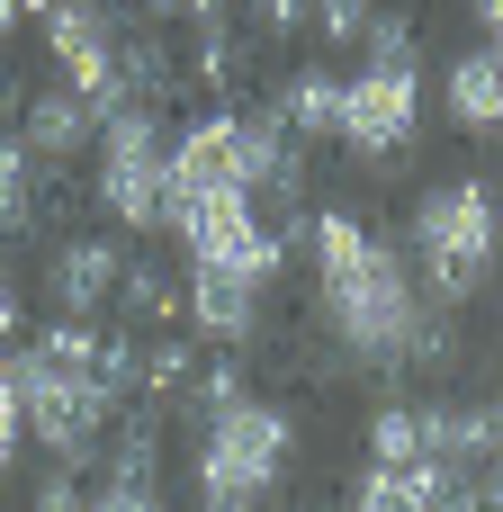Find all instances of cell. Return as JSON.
Segmentation results:
<instances>
[{"instance_id":"1","label":"cell","mask_w":503,"mask_h":512,"mask_svg":"<svg viewBox=\"0 0 503 512\" xmlns=\"http://www.w3.org/2000/svg\"><path fill=\"white\" fill-rule=\"evenodd\" d=\"M297 243L315 261V324L333 342V369L405 378V369H450L459 360L450 306H432L414 261L387 234H369L351 207H306Z\"/></svg>"},{"instance_id":"2","label":"cell","mask_w":503,"mask_h":512,"mask_svg":"<svg viewBox=\"0 0 503 512\" xmlns=\"http://www.w3.org/2000/svg\"><path fill=\"white\" fill-rule=\"evenodd\" d=\"M0 369H9V396H18V423H27V441L54 459V468H99V441H108V423L126 414L117 396H108V378H99V324H36V342H9L0 351Z\"/></svg>"},{"instance_id":"3","label":"cell","mask_w":503,"mask_h":512,"mask_svg":"<svg viewBox=\"0 0 503 512\" xmlns=\"http://www.w3.org/2000/svg\"><path fill=\"white\" fill-rule=\"evenodd\" d=\"M288 459H297V414L234 387L198 414V441H189V495L198 512H261L288 486Z\"/></svg>"},{"instance_id":"4","label":"cell","mask_w":503,"mask_h":512,"mask_svg":"<svg viewBox=\"0 0 503 512\" xmlns=\"http://www.w3.org/2000/svg\"><path fill=\"white\" fill-rule=\"evenodd\" d=\"M405 261H414V279H423L432 306H450V315L477 306L486 279L503 270V198H495V180H477V171L432 180V189L414 198V216H405Z\"/></svg>"},{"instance_id":"5","label":"cell","mask_w":503,"mask_h":512,"mask_svg":"<svg viewBox=\"0 0 503 512\" xmlns=\"http://www.w3.org/2000/svg\"><path fill=\"white\" fill-rule=\"evenodd\" d=\"M162 180H171V117L153 99H117L90 144V207L126 234L162 225Z\"/></svg>"},{"instance_id":"6","label":"cell","mask_w":503,"mask_h":512,"mask_svg":"<svg viewBox=\"0 0 503 512\" xmlns=\"http://www.w3.org/2000/svg\"><path fill=\"white\" fill-rule=\"evenodd\" d=\"M162 225L180 234V252L198 270H234V279H261V288H279V270H288V234L252 198H171Z\"/></svg>"},{"instance_id":"7","label":"cell","mask_w":503,"mask_h":512,"mask_svg":"<svg viewBox=\"0 0 503 512\" xmlns=\"http://www.w3.org/2000/svg\"><path fill=\"white\" fill-rule=\"evenodd\" d=\"M333 144L360 153V162H405L423 144V63H360L342 81Z\"/></svg>"},{"instance_id":"8","label":"cell","mask_w":503,"mask_h":512,"mask_svg":"<svg viewBox=\"0 0 503 512\" xmlns=\"http://www.w3.org/2000/svg\"><path fill=\"white\" fill-rule=\"evenodd\" d=\"M117 36H126V9H117V0H45V9H36V45H45L54 72H63L81 99H99V108H117Z\"/></svg>"},{"instance_id":"9","label":"cell","mask_w":503,"mask_h":512,"mask_svg":"<svg viewBox=\"0 0 503 512\" xmlns=\"http://www.w3.org/2000/svg\"><path fill=\"white\" fill-rule=\"evenodd\" d=\"M117 270H126V243H108V234H63V243L45 252V306H54L63 324H99V315L117 306Z\"/></svg>"},{"instance_id":"10","label":"cell","mask_w":503,"mask_h":512,"mask_svg":"<svg viewBox=\"0 0 503 512\" xmlns=\"http://www.w3.org/2000/svg\"><path fill=\"white\" fill-rule=\"evenodd\" d=\"M180 306H189V333H198L207 351H252V342L270 333V324H261L270 288H261V279H234V270H198V261H189Z\"/></svg>"},{"instance_id":"11","label":"cell","mask_w":503,"mask_h":512,"mask_svg":"<svg viewBox=\"0 0 503 512\" xmlns=\"http://www.w3.org/2000/svg\"><path fill=\"white\" fill-rule=\"evenodd\" d=\"M99 117H108L99 99H81L72 81H45V90H27V99H18L9 135H18L36 162H54V171H63V162H81V153L99 144Z\"/></svg>"},{"instance_id":"12","label":"cell","mask_w":503,"mask_h":512,"mask_svg":"<svg viewBox=\"0 0 503 512\" xmlns=\"http://www.w3.org/2000/svg\"><path fill=\"white\" fill-rule=\"evenodd\" d=\"M441 117L459 135H503V36L486 45H459L441 63Z\"/></svg>"},{"instance_id":"13","label":"cell","mask_w":503,"mask_h":512,"mask_svg":"<svg viewBox=\"0 0 503 512\" xmlns=\"http://www.w3.org/2000/svg\"><path fill=\"white\" fill-rule=\"evenodd\" d=\"M270 117H279L297 144H333V117H342V72H324V63H297V72L270 90Z\"/></svg>"},{"instance_id":"14","label":"cell","mask_w":503,"mask_h":512,"mask_svg":"<svg viewBox=\"0 0 503 512\" xmlns=\"http://www.w3.org/2000/svg\"><path fill=\"white\" fill-rule=\"evenodd\" d=\"M108 315L135 324V333H162V324L180 315V279H171V261L126 252V270H117V306H108Z\"/></svg>"},{"instance_id":"15","label":"cell","mask_w":503,"mask_h":512,"mask_svg":"<svg viewBox=\"0 0 503 512\" xmlns=\"http://www.w3.org/2000/svg\"><path fill=\"white\" fill-rule=\"evenodd\" d=\"M369 459H423V405H378L369 414Z\"/></svg>"},{"instance_id":"16","label":"cell","mask_w":503,"mask_h":512,"mask_svg":"<svg viewBox=\"0 0 503 512\" xmlns=\"http://www.w3.org/2000/svg\"><path fill=\"white\" fill-rule=\"evenodd\" d=\"M378 18V0H306V27L324 45H360V27Z\"/></svg>"},{"instance_id":"17","label":"cell","mask_w":503,"mask_h":512,"mask_svg":"<svg viewBox=\"0 0 503 512\" xmlns=\"http://www.w3.org/2000/svg\"><path fill=\"white\" fill-rule=\"evenodd\" d=\"M81 512H171V504H162V486H117V477H108V486L81 495Z\"/></svg>"},{"instance_id":"18","label":"cell","mask_w":503,"mask_h":512,"mask_svg":"<svg viewBox=\"0 0 503 512\" xmlns=\"http://www.w3.org/2000/svg\"><path fill=\"white\" fill-rule=\"evenodd\" d=\"M81 495H90L81 468H45V477H36V512H81Z\"/></svg>"},{"instance_id":"19","label":"cell","mask_w":503,"mask_h":512,"mask_svg":"<svg viewBox=\"0 0 503 512\" xmlns=\"http://www.w3.org/2000/svg\"><path fill=\"white\" fill-rule=\"evenodd\" d=\"M27 450V423H18V396H9V369H0V468Z\"/></svg>"},{"instance_id":"20","label":"cell","mask_w":503,"mask_h":512,"mask_svg":"<svg viewBox=\"0 0 503 512\" xmlns=\"http://www.w3.org/2000/svg\"><path fill=\"white\" fill-rule=\"evenodd\" d=\"M18 315H27V306H18V279H9V261H0V351L18 342Z\"/></svg>"},{"instance_id":"21","label":"cell","mask_w":503,"mask_h":512,"mask_svg":"<svg viewBox=\"0 0 503 512\" xmlns=\"http://www.w3.org/2000/svg\"><path fill=\"white\" fill-rule=\"evenodd\" d=\"M468 18H477L486 36H503V0H468Z\"/></svg>"}]
</instances>
